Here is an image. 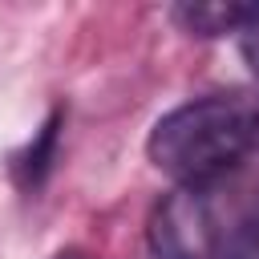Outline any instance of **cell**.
Segmentation results:
<instances>
[{
  "label": "cell",
  "instance_id": "obj_1",
  "mask_svg": "<svg viewBox=\"0 0 259 259\" xmlns=\"http://www.w3.org/2000/svg\"><path fill=\"white\" fill-rule=\"evenodd\" d=\"M251 134V109L235 97H194L162 113L146 138L154 170L182 182H214L243 158Z\"/></svg>",
  "mask_w": 259,
  "mask_h": 259
},
{
  "label": "cell",
  "instance_id": "obj_2",
  "mask_svg": "<svg viewBox=\"0 0 259 259\" xmlns=\"http://www.w3.org/2000/svg\"><path fill=\"white\" fill-rule=\"evenodd\" d=\"M227 178L214 182H182L170 194H162L150 210L146 239L158 259H210L214 247L227 239V231L243 219L227 210Z\"/></svg>",
  "mask_w": 259,
  "mask_h": 259
},
{
  "label": "cell",
  "instance_id": "obj_3",
  "mask_svg": "<svg viewBox=\"0 0 259 259\" xmlns=\"http://www.w3.org/2000/svg\"><path fill=\"white\" fill-rule=\"evenodd\" d=\"M259 12V4H178L174 8V20L190 32V36H227V32H243L247 20Z\"/></svg>",
  "mask_w": 259,
  "mask_h": 259
},
{
  "label": "cell",
  "instance_id": "obj_4",
  "mask_svg": "<svg viewBox=\"0 0 259 259\" xmlns=\"http://www.w3.org/2000/svg\"><path fill=\"white\" fill-rule=\"evenodd\" d=\"M61 125H65V113H61V109H53V113H49V121L36 130V138H32V142L24 146V154L16 158V174H20L28 186H40V182H45V174H49V166H53V158H57Z\"/></svg>",
  "mask_w": 259,
  "mask_h": 259
},
{
  "label": "cell",
  "instance_id": "obj_5",
  "mask_svg": "<svg viewBox=\"0 0 259 259\" xmlns=\"http://www.w3.org/2000/svg\"><path fill=\"white\" fill-rule=\"evenodd\" d=\"M210 259H259V206L247 210V214L227 231V239L214 247Z\"/></svg>",
  "mask_w": 259,
  "mask_h": 259
},
{
  "label": "cell",
  "instance_id": "obj_6",
  "mask_svg": "<svg viewBox=\"0 0 259 259\" xmlns=\"http://www.w3.org/2000/svg\"><path fill=\"white\" fill-rule=\"evenodd\" d=\"M235 170H243L247 178H259V113H251V134H247V146Z\"/></svg>",
  "mask_w": 259,
  "mask_h": 259
},
{
  "label": "cell",
  "instance_id": "obj_7",
  "mask_svg": "<svg viewBox=\"0 0 259 259\" xmlns=\"http://www.w3.org/2000/svg\"><path fill=\"white\" fill-rule=\"evenodd\" d=\"M239 49H243V61L251 65V73L259 77V12L247 20V28L239 32Z\"/></svg>",
  "mask_w": 259,
  "mask_h": 259
},
{
  "label": "cell",
  "instance_id": "obj_8",
  "mask_svg": "<svg viewBox=\"0 0 259 259\" xmlns=\"http://www.w3.org/2000/svg\"><path fill=\"white\" fill-rule=\"evenodd\" d=\"M57 259H89V255H85V251H73V247H69V251H61Z\"/></svg>",
  "mask_w": 259,
  "mask_h": 259
}]
</instances>
